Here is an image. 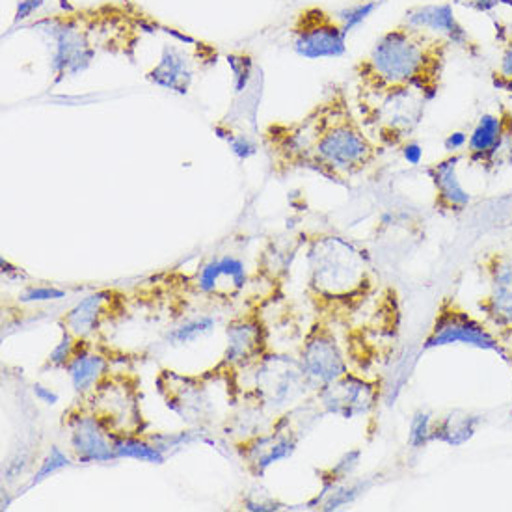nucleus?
Wrapping results in <instances>:
<instances>
[{"label":"nucleus","instance_id":"4","mask_svg":"<svg viewBox=\"0 0 512 512\" xmlns=\"http://www.w3.org/2000/svg\"><path fill=\"white\" fill-rule=\"evenodd\" d=\"M432 99L418 88L356 92L358 118L382 149H403L423 122Z\"/></svg>","mask_w":512,"mask_h":512},{"label":"nucleus","instance_id":"8","mask_svg":"<svg viewBox=\"0 0 512 512\" xmlns=\"http://www.w3.org/2000/svg\"><path fill=\"white\" fill-rule=\"evenodd\" d=\"M254 367V399L261 408L283 410L315 391L300 360L293 356L270 351Z\"/></svg>","mask_w":512,"mask_h":512},{"label":"nucleus","instance_id":"19","mask_svg":"<svg viewBox=\"0 0 512 512\" xmlns=\"http://www.w3.org/2000/svg\"><path fill=\"white\" fill-rule=\"evenodd\" d=\"M509 110H501L498 114H483L477 125L473 127L470 138H468V149L466 159L472 164H479L485 161L486 155L498 144L499 138L505 133V127L511 120Z\"/></svg>","mask_w":512,"mask_h":512},{"label":"nucleus","instance_id":"24","mask_svg":"<svg viewBox=\"0 0 512 512\" xmlns=\"http://www.w3.org/2000/svg\"><path fill=\"white\" fill-rule=\"evenodd\" d=\"M215 326V321L211 317H200V319H192L187 321L183 326L176 328L174 332L168 334V339L174 341V343H190V341H196L198 337H202L203 334L211 332Z\"/></svg>","mask_w":512,"mask_h":512},{"label":"nucleus","instance_id":"29","mask_svg":"<svg viewBox=\"0 0 512 512\" xmlns=\"http://www.w3.org/2000/svg\"><path fill=\"white\" fill-rule=\"evenodd\" d=\"M68 464V459L53 447V451H51V455H49V459L45 460V466L41 468L40 475H38V481L43 479L45 475L49 472H54V470H58V468H62V466H66Z\"/></svg>","mask_w":512,"mask_h":512},{"label":"nucleus","instance_id":"10","mask_svg":"<svg viewBox=\"0 0 512 512\" xmlns=\"http://www.w3.org/2000/svg\"><path fill=\"white\" fill-rule=\"evenodd\" d=\"M293 51L306 60L339 58L347 51V32L336 15L319 6L298 12L289 28Z\"/></svg>","mask_w":512,"mask_h":512},{"label":"nucleus","instance_id":"2","mask_svg":"<svg viewBox=\"0 0 512 512\" xmlns=\"http://www.w3.org/2000/svg\"><path fill=\"white\" fill-rule=\"evenodd\" d=\"M306 297L315 317L345 328L377 297L380 278L367 250L334 233L313 235L306 248Z\"/></svg>","mask_w":512,"mask_h":512},{"label":"nucleus","instance_id":"1","mask_svg":"<svg viewBox=\"0 0 512 512\" xmlns=\"http://www.w3.org/2000/svg\"><path fill=\"white\" fill-rule=\"evenodd\" d=\"M263 146L276 174L304 168L337 183L373 168L384 151L365 131L339 86L330 88L304 118L269 123Z\"/></svg>","mask_w":512,"mask_h":512},{"label":"nucleus","instance_id":"6","mask_svg":"<svg viewBox=\"0 0 512 512\" xmlns=\"http://www.w3.org/2000/svg\"><path fill=\"white\" fill-rule=\"evenodd\" d=\"M140 399V378L125 371H108L94 390L81 397L82 405L99 419L114 440L144 436L148 425L142 416Z\"/></svg>","mask_w":512,"mask_h":512},{"label":"nucleus","instance_id":"14","mask_svg":"<svg viewBox=\"0 0 512 512\" xmlns=\"http://www.w3.org/2000/svg\"><path fill=\"white\" fill-rule=\"evenodd\" d=\"M64 425H68L69 444L81 462H108L118 459L114 438L105 431L94 414L79 403L64 414Z\"/></svg>","mask_w":512,"mask_h":512},{"label":"nucleus","instance_id":"34","mask_svg":"<svg viewBox=\"0 0 512 512\" xmlns=\"http://www.w3.org/2000/svg\"><path fill=\"white\" fill-rule=\"evenodd\" d=\"M36 388H38V395H40V397H49V399H51V401H56V399H58V397H56V395H54V393H49V391H45V390H41V386H36Z\"/></svg>","mask_w":512,"mask_h":512},{"label":"nucleus","instance_id":"17","mask_svg":"<svg viewBox=\"0 0 512 512\" xmlns=\"http://www.w3.org/2000/svg\"><path fill=\"white\" fill-rule=\"evenodd\" d=\"M403 23L418 28L438 40L445 41L449 47L470 49L472 40L468 30L460 23L453 10V4H427L406 12Z\"/></svg>","mask_w":512,"mask_h":512},{"label":"nucleus","instance_id":"3","mask_svg":"<svg viewBox=\"0 0 512 512\" xmlns=\"http://www.w3.org/2000/svg\"><path fill=\"white\" fill-rule=\"evenodd\" d=\"M447 49L445 41L401 23L382 34L356 64V92L418 88L434 99L440 90Z\"/></svg>","mask_w":512,"mask_h":512},{"label":"nucleus","instance_id":"18","mask_svg":"<svg viewBox=\"0 0 512 512\" xmlns=\"http://www.w3.org/2000/svg\"><path fill=\"white\" fill-rule=\"evenodd\" d=\"M464 157V153H449V157L434 162L427 170L434 185V205L442 213H462L472 203V194L459 177V164Z\"/></svg>","mask_w":512,"mask_h":512},{"label":"nucleus","instance_id":"11","mask_svg":"<svg viewBox=\"0 0 512 512\" xmlns=\"http://www.w3.org/2000/svg\"><path fill=\"white\" fill-rule=\"evenodd\" d=\"M477 270L485 282L486 293L479 298L477 308L486 323L496 332L512 330V254L492 250L479 257Z\"/></svg>","mask_w":512,"mask_h":512},{"label":"nucleus","instance_id":"9","mask_svg":"<svg viewBox=\"0 0 512 512\" xmlns=\"http://www.w3.org/2000/svg\"><path fill=\"white\" fill-rule=\"evenodd\" d=\"M298 360L315 391L351 371L347 352L337 341L334 326L321 317L311 321L302 339Z\"/></svg>","mask_w":512,"mask_h":512},{"label":"nucleus","instance_id":"25","mask_svg":"<svg viewBox=\"0 0 512 512\" xmlns=\"http://www.w3.org/2000/svg\"><path fill=\"white\" fill-rule=\"evenodd\" d=\"M375 8H377V0H365V2L354 6V8H349L345 12H339V14H336V17L339 19L341 27L345 28V32L349 34L352 28H356L360 23H364L365 19L373 14Z\"/></svg>","mask_w":512,"mask_h":512},{"label":"nucleus","instance_id":"27","mask_svg":"<svg viewBox=\"0 0 512 512\" xmlns=\"http://www.w3.org/2000/svg\"><path fill=\"white\" fill-rule=\"evenodd\" d=\"M512 77V40L505 45L501 58H499L498 71H496V81H507Z\"/></svg>","mask_w":512,"mask_h":512},{"label":"nucleus","instance_id":"33","mask_svg":"<svg viewBox=\"0 0 512 512\" xmlns=\"http://www.w3.org/2000/svg\"><path fill=\"white\" fill-rule=\"evenodd\" d=\"M496 82V86H499V88H503L507 94L512 95V77L511 79H507V81H494Z\"/></svg>","mask_w":512,"mask_h":512},{"label":"nucleus","instance_id":"13","mask_svg":"<svg viewBox=\"0 0 512 512\" xmlns=\"http://www.w3.org/2000/svg\"><path fill=\"white\" fill-rule=\"evenodd\" d=\"M228 345L224 362L235 369H248L269 354V330L259 310H248L237 315L226 328Z\"/></svg>","mask_w":512,"mask_h":512},{"label":"nucleus","instance_id":"22","mask_svg":"<svg viewBox=\"0 0 512 512\" xmlns=\"http://www.w3.org/2000/svg\"><path fill=\"white\" fill-rule=\"evenodd\" d=\"M114 445H116L118 459L129 457V459H138L142 462H162L164 460L161 451L146 444L142 440V436L140 438H118V440H114Z\"/></svg>","mask_w":512,"mask_h":512},{"label":"nucleus","instance_id":"15","mask_svg":"<svg viewBox=\"0 0 512 512\" xmlns=\"http://www.w3.org/2000/svg\"><path fill=\"white\" fill-rule=\"evenodd\" d=\"M125 308V295L116 289L97 291L84 298L68 315H64L62 324L71 334L88 339L103 330L105 324L116 321Z\"/></svg>","mask_w":512,"mask_h":512},{"label":"nucleus","instance_id":"26","mask_svg":"<svg viewBox=\"0 0 512 512\" xmlns=\"http://www.w3.org/2000/svg\"><path fill=\"white\" fill-rule=\"evenodd\" d=\"M432 440V423L427 414H418L410 427V444L414 447L425 445Z\"/></svg>","mask_w":512,"mask_h":512},{"label":"nucleus","instance_id":"28","mask_svg":"<svg viewBox=\"0 0 512 512\" xmlns=\"http://www.w3.org/2000/svg\"><path fill=\"white\" fill-rule=\"evenodd\" d=\"M455 2L479 14H492L496 8H499V0H455Z\"/></svg>","mask_w":512,"mask_h":512},{"label":"nucleus","instance_id":"30","mask_svg":"<svg viewBox=\"0 0 512 512\" xmlns=\"http://www.w3.org/2000/svg\"><path fill=\"white\" fill-rule=\"evenodd\" d=\"M468 138L464 131H457V133H451V135L445 138L444 146L449 153H462L464 149L468 148Z\"/></svg>","mask_w":512,"mask_h":512},{"label":"nucleus","instance_id":"21","mask_svg":"<svg viewBox=\"0 0 512 512\" xmlns=\"http://www.w3.org/2000/svg\"><path fill=\"white\" fill-rule=\"evenodd\" d=\"M477 425L479 419L475 416L455 412L432 423V440H440L449 445H462L472 438Z\"/></svg>","mask_w":512,"mask_h":512},{"label":"nucleus","instance_id":"31","mask_svg":"<svg viewBox=\"0 0 512 512\" xmlns=\"http://www.w3.org/2000/svg\"><path fill=\"white\" fill-rule=\"evenodd\" d=\"M499 341L503 345V360L509 362L512 367V330H505V332H498Z\"/></svg>","mask_w":512,"mask_h":512},{"label":"nucleus","instance_id":"5","mask_svg":"<svg viewBox=\"0 0 512 512\" xmlns=\"http://www.w3.org/2000/svg\"><path fill=\"white\" fill-rule=\"evenodd\" d=\"M401 326V306L397 291L384 285L377 297L345 330V352L351 369L369 375L393 351Z\"/></svg>","mask_w":512,"mask_h":512},{"label":"nucleus","instance_id":"32","mask_svg":"<svg viewBox=\"0 0 512 512\" xmlns=\"http://www.w3.org/2000/svg\"><path fill=\"white\" fill-rule=\"evenodd\" d=\"M403 153H405L406 161L412 162V164H418L421 161V155H423V151L419 148L418 144H414V142H408L405 148L401 149Z\"/></svg>","mask_w":512,"mask_h":512},{"label":"nucleus","instance_id":"20","mask_svg":"<svg viewBox=\"0 0 512 512\" xmlns=\"http://www.w3.org/2000/svg\"><path fill=\"white\" fill-rule=\"evenodd\" d=\"M73 382V388L79 395H86L88 391L94 390L101 382V378L110 371V360L101 352L92 351L90 343L82 349L75 360L66 369Z\"/></svg>","mask_w":512,"mask_h":512},{"label":"nucleus","instance_id":"16","mask_svg":"<svg viewBox=\"0 0 512 512\" xmlns=\"http://www.w3.org/2000/svg\"><path fill=\"white\" fill-rule=\"evenodd\" d=\"M194 287L203 297L231 300L243 293L246 267L239 257H213L194 276Z\"/></svg>","mask_w":512,"mask_h":512},{"label":"nucleus","instance_id":"23","mask_svg":"<svg viewBox=\"0 0 512 512\" xmlns=\"http://www.w3.org/2000/svg\"><path fill=\"white\" fill-rule=\"evenodd\" d=\"M88 339L71 334L69 330L64 328V337L60 341V345L54 349L53 354L49 356V364L56 369H68V365L75 360V356L88 345Z\"/></svg>","mask_w":512,"mask_h":512},{"label":"nucleus","instance_id":"7","mask_svg":"<svg viewBox=\"0 0 512 512\" xmlns=\"http://www.w3.org/2000/svg\"><path fill=\"white\" fill-rule=\"evenodd\" d=\"M447 345H468L481 351L498 352L503 358V345L498 332L486 321L477 319L451 295H445L438 302L423 349L429 351Z\"/></svg>","mask_w":512,"mask_h":512},{"label":"nucleus","instance_id":"12","mask_svg":"<svg viewBox=\"0 0 512 512\" xmlns=\"http://www.w3.org/2000/svg\"><path fill=\"white\" fill-rule=\"evenodd\" d=\"M380 393L382 382L378 377L351 369L343 377L315 391V399L326 414L352 419L371 414L380 403Z\"/></svg>","mask_w":512,"mask_h":512}]
</instances>
